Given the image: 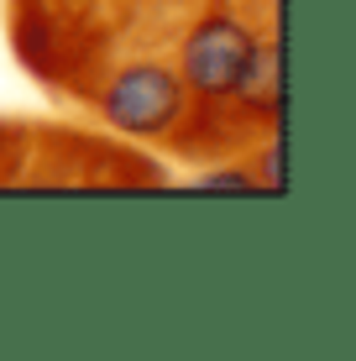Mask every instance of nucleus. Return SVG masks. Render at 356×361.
<instances>
[{
  "label": "nucleus",
  "mask_w": 356,
  "mask_h": 361,
  "mask_svg": "<svg viewBox=\"0 0 356 361\" xmlns=\"http://www.w3.org/2000/svg\"><path fill=\"white\" fill-rule=\"evenodd\" d=\"M6 42L27 79L58 105L90 99L100 68L116 53V6L110 0H0Z\"/></svg>",
  "instance_id": "nucleus-2"
},
{
  "label": "nucleus",
  "mask_w": 356,
  "mask_h": 361,
  "mask_svg": "<svg viewBox=\"0 0 356 361\" xmlns=\"http://www.w3.org/2000/svg\"><path fill=\"white\" fill-rule=\"evenodd\" d=\"M84 110L105 131L168 157L178 152L183 131L194 121V99L173 68V47H152V42L116 47L110 63L100 68V79H94L90 99H84Z\"/></svg>",
  "instance_id": "nucleus-3"
},
{
  "label": "nucleus",
  "mask_w": 356,
  "mask_h": 361,
  "mask_svg": "<svg viewBox=\"0 0 356 361\" xmlns=\"http://www.w3.org/2000/svg\"><path fill=\"white\" fill-rule=\"evenodd\" d=\"M32 131L37 116H0V194H21V183H27Z\"/></svg>",
  "instance_id": "nucleus-5"
},
{
  "label": "nucleus",
  "mask_w": 356,
  "mask_h": 361,
  "mask_svg": "<svg viewBox=\"0 0 356 361\" xmlns=\"http://www.w3.org/2000/svg\"><path fill=\"white\" fill-rule=\"evenodd\" d=\"M173 68L194 99L178 163H231L283 126V0H204L173 37Z\"/></svg>",
  "instance_id": "nucleus-1"
},
{
  "label": "nucleus",
  "mask_w": 356,
  "mask_h": 361,
  "mask_svg": "<svg viewBox=\"0 0 356 361\" xmlns=\"http://www.w3.org/2000/svg\"><path fill=\"white\" fill-rule=\"evenodd\" d=\"M116 6V47H173L204 0H110Z\"/></svg>",
  "instance_id": "nucleus-4"
}]
</instances>
